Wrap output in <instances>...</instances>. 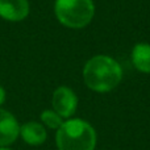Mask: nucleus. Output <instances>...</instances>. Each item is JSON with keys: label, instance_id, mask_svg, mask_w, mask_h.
I'll return each mask as SVG.
<instances>
[{"label": "nucleus", "instance_id": "4", "mask_svg": "<svg viewBox=\"0 0 150 150\" xmlns=\"http://www.w3.org/2000/svg\"><path fill=\"white\" fill-rule=\"evenodd\" d=\"M53 109L62 119H70L78 107V98L70 87L61 86L53 92L52 98Z\"/></svg>", "mask_w": 150, "mask_h": 150}, {"label": "nucleus", "instance_id": "11", "mask_svg": "<svg viewBox=\"0 0 150 150\" xmlns=\"http://www.w3.org/2000/svg\"><path fill=\"white\" fill-rule=\"evenodd\" d=\"M0 150H12V149H9V148H0Z\"/></svg>", "mask_w": 150, "mask_h": 150}, {"label": "nucleus", "instance_id": "10", "mask_svg": "<svg viewBox=\"0 0 150 150\" xmlns=\"http://www.w3.org/2000/svg\"><path fill=\"white\" fill-rule=\"evenodd\" d=\"M5 96H7V95H5V90L1 87V86H0V105H1V104L5 101Z\"/></svg>", "mask_w": 150, "mask_h": 150}, {"label": "nucleus", "instance_id": "3", "mask_svg": "<svg viewBox=\"0 0 150 150\" xmlns=\"http://www.w3.org/2000/svg\"><path fill=\"white\" fill-rule=\"evenodd\" d=\"M54 13L62 25L71 29L87 26L95 15L92 0H55Z\"/></svg>", "mask_w": 150, "mask_h": 150}, {"label": "nucleus", "instance_id": "1", "mask_svg": "<svg viewBox=\"0 0 150 150\" xmlns=\"http://www.w3.org/2000/svg\"><path fill=\"white\" fill-rule=\"evenodd\" d=\"M83 79L90 90L100 93L109 92L120 84L122 69L113 58L108 55H96L84 65Z\"/></svg>", "mask_w": 150, "mask_h": 150}, {"label": "nucleus", "instance_id": "8", "mask_svg": "<svg viewBox=\"0 0 150 150\" xmlns=\"http://www.w3.org/2000/svg\"><path fill=\"white\" fill-rule=\"evenodd\" d=\"M130 59L138 71L150 74V45L145 42L134 45L130 53Z\"/></svg>", "mask_w": 150, "mask_h": 150}, {"label": "nucleus", "instance_id": "7", "mask_svg": "<svg viewBox=\"0 0 150 150\" xmlns=\"http://www.w3.org/2000/svg\"><path fill=\"white\" fill-rule=\"evenodd\" d=\"M20 136L24 142L32 146H38L46 141L47 133L41 122L29 121L20 127Z\"/></svg>", "mask_w": 150, "mask_h": 150}, {"label": "nucleus", "instance_id": "2", "mask_svg": "<svg viewBox=\"0 0 150 150\" xmlns=\"http://www.w3.org/2000/svg\"><path fill=\"white\" fill-rule=\"evenodd\" d=\"M55 144L58 150H93L96 146V132L92 125L82 119L63 121L57 130Z\"/></svg>", "mask_w": 150, "mask_h": 150}, {"label": "nucleus", "instance_id": "9", "mask_svg": "<svg viewBox=\"0 0 150 150\" xmlns=\"http://www.w3.org/2000/svg\"><path fill=\"white\" fill-rule=\"evenodd\" d=\"M41 121L44 125H46L50 129L58 130L63 124V119L54 111V109H45L41 113Z\"/></svg>", "mask_w": 150, "mask_h": 150}, {"label": "nucleus", "instance_id": "6", "mask_svg": "<svg viewBox=\"0 0 150 150\" xmlns=\"http://www.w3.org/2000/svg\"><path fill=\"white\" fill-rule=\"evenodd\" d=\"M20 136V124L11 112L0 108V148H7Z\"/></svg>", "mask_w": 150, "mask_h": 150}, {"label": "nucleus", "instance_id": "5", "mask_svg": "<svg viewBox=\"0 0 150 150\" xmlns=\"http://www.w3.org/2000/svg\"><path fill=\"white\" fill-rule=\"evenodd\" d=\"M30 12L28 0H0V17L5 21L18 23L25 20Z\"/></svg>", "mask_w": 150, "mask_h": 150}]
</instances>
